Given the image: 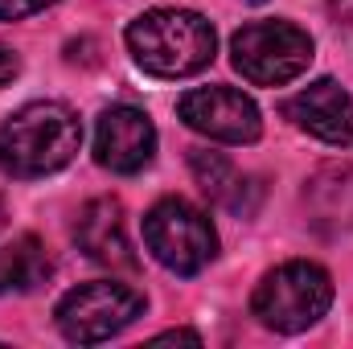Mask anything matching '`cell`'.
<instances>
[{
  "label": "cell",
  "instance_id": "1",
  "mask_svg": "<svg viewBox=\"0 0 353 349\" xmlns=\"http://www.w3.org/2000/svg\"><path fill=\"white\" fill-rule=\"evenodd\" d=\"M83 144V123L66 103L41 99L12 111L0 128V169L8 177H46L74 161Z\"/></svg>",
  "mask_w": 353,
  "mask_h": 349
},
{
  "label": "cell",
  "instance_id": "2",
  "mask_svg": "<svg viewBox=\"0 0 353 349\" xmlns=\"http://www.w3.org/2000/svg\"><path fill=\"white\" fill-rule=\"evenodd\" d=\"M128 50L140 70L157 79H189L214 62L218 33L193 8H148L128 25Z\"/></svg>",
  "mask_w": 353,
  "mask_h": 349
},
{
  "label": "cell",
  "instance_id": "3",
  "mask_svg": "<svg viewBox=\"0 0 353 349\" xmlns=\"http://www.w3.org/2000/svg\"><path fill=\"white\" fill-rule=\"evenodd\" d=\"M333 304V275L316 263H283L267 271L251 296V312L275 333H300L316 325Z\"/></svg>",
  "mask_w": 353,
  "mask_h": 349
},
{
  "label": "cell",
  "instance_id": "4",
  "mask_svg": "<svg viewBox=\"0 0 353 349\" xmlns=\"http://www.w3.org/2000/svg\"><path fill=\"white\" fill-rule=\"evenodd\" d=\"M234 70L255 87H283L312 62V37L292 21H251L230 37Z\"/></svg>",
  "mask_w": 353,
  "mask_h": 349
},
{
  "label": "cell",
  "instance_id": "5",
  "mask_svg": "<svg viewBox=\"0 0 353 349\" xmlns=\"http://www.w3.org/2000/svg\"><path fill=\"white\" fill-rule=\"evenodd\" d=\"M144 243L157 263L176 275H197L218 255V235L210 218L185 197H165L144 214Z\"/></svg>",
  "mask_w": 353,
  "mask_h": 349
},
{
  "label": "cell",
  "instance_id": "6",
  "mask_svg": "<svg viewBox=\"0 0 353 349\" xmlns=\"http://www.w3.org/2000/svg\"><path fill=\"white\" fill-rule=\"evenodd\" d=\"M58 329L74 346H99L123 333L136 317H144V296L115 279H94L58 300Z\"/></svg>",
  "mask_w": 353,
  "mask_h": 349
},
{
  "label": "cell",
  "instance_id": "7",
  "mask_svg": "<svg viewBox=\"0 0 353 349\" xmlns=\"http://www.w3.org/2000/svg\"><path fill=\"white\" fill-rule=\"evenodd\" d=\"M176 115L193 132H201V136H210L218 144H255L259 132H263V119H259L255 99L243 94V90H234V87L189 90V94H181Z\"/></svg>",
  "mask_w": 353,
  "mask_h": 349
},
{
  "label": "cell",
  "instance_id": "8",
  "mask_svg": "<svg viewBox=\"0 0 353 349\" xmlns=\"http://www.w3.org/2000/svg\"><path fill=\"white\" fill-rule=\"evenodd\" d=\"M157 152V128L140 107H107L94 123V161L111 173H140Z\"/></svg>",
  "mask_w": 353,
  "mask_h": 349
},
{
  "label": "cell",
  "instance_id": "9",
  "mask_svg": "<svg viewBox=\"0 0 353 349\" xmlns=\"http://www.w3.org/2000/svg\"><path fill=\"white\" fill-rule=\"evenodd\" d=\"M283 115L296 128H304L308 136H316L333 148L353 144V103L333 79H321V83L304 87L300 94H292L283 103Z\"/></svg>",
  "mask_w": 353,
  "mask_h": 349
},
{
  "label": "cell",
  "instance_id": "10",
  "mask_svg": "<svg viewBox=\"0 0 353 349\" xmlns=\"http://www.w3.org/2000/svg\"><path fill=\"white\" fill-rule=\"evenodd\" d=\"M74 239L94 263L103 267H136L132 243H128V222H123V206L115 197H94L79 210L74 222Z\"/></svg>",
  "mask_w": 353,
  "mask_h": 349
},
{
  "label": "cell",
  "instance_id": "11",
  "mask_svg": "<svg viewBox=\"0 0 353 349\" xmlns=\"http://www.w3.org/2000/svg\"><path fill=\"white\" fill-rule=\"evenodd\" d=\"M308 222L321 235H341L353 226V165H325L304 185Z\"/></svg>",
  "mask_w": 353,
  "mask_h": 349
},
{
  "label": "cell",
  "instance_id": "12",
  "mask_svg": "<svg viewBox=\"0 0 353 349\" xmlns=\"http://www.w3.org/2000/svg\"><path fill=\"white\" fill-rule=\"evenodd\" d=\"M50 279V255L41 247V239L33 235H17L12 243L0 247V296H21L33 292Z\"/></svg>",
  "mask_w": 353,
  "mask_h": 349
},
{
  "label": "cell",
  "instance_id": "13",
  "mask_svg": "<svg viewBox=\"0 0 353 349\" xmlns=\"http://www.w3.org/2000/svg\"><path fill=\"white\" fill-rule=\"evenodd\" d=\"M189 169L197 177L201 193L214 201V206H226V210H243V189L251 185L247 177L239 173L222 152H210V148H193L189 152Z\"/></svg>",
  "mask_w": 353,
  "mask_h": 349
},
{
  "label": "cell",
  "instance_id": "14",
  "mask_svg": "<svg viewBox=\"0 0 353 349\" xmlns=\"http://www.w3.org/2000/svg\"><path fill=\"white\" fill-rule=\"evenodd\" d=\"M50 4L54 0H0V21H21V17H33Z\"/></svg>",
  "mask_w": 353,
  "mask_h": 349
},
{
  "label": "cell",
  "instance_id": "15",
  "mask_svg": "<svg viewBox=\"0 0 353 349\" xmlns=\"http://www.w3.org/2000/svg\"><path fill=\"white\" fill-rule=\"evenodd\" d=\"M17 74H21V58H17L8 46H0V87H8Z\"/></svg>",
  "mask_w": 353,
  "mask_h": 349
},
{
  "label": "cell",
  "instance_id": "16",
  "mask_svg": "<svg viewBox=\"0 0 353 349\" xmlns=\"http://www.w3.org/2000/svg\"><path fill=\"white\" fill-rule=\"evenodd\" d=\"M337 25H353V0H325Z\"/></svg>",
  "mask_w": 353,
  "mask_h": 349
},
{
  "label": "cell",
  "instance_id": "17",
  "mask_svg": "<svg viewBox=\"0 0 353 349\" xmlns=\"http://www.w3.org/2000/svg\"><path fill=\"white\" fill-rule=\"evenodd\" d=\"M157 341H193V346H201V337H197V333H189V329H169V333H161Z\"/></svg>",
  "mask_w": 353,
  "mask_h": 349
},
{
  "label": "cell",
  "instance_id": "18",
  "mask_svg": "<svg viewBox=\"0 0 353 349\" xmlns=\"http://www.w3.org/2000/svg\"><path fill=\"white\" fill-rule=\"evenodd\" d=\"M0 230H4V201H0Z\"/></svg>",
  "mask_w": 353,
  "mask_h": 349
},
{
  "label": "cell",
  "instance_id": "19",
  "mask_svg": "<svg viewBox=\"0 0 353 349\" xmlns=\"http://www.w3.org/2000/svg\"><path fill=\"white\" fill-rule=\"evenodd\" d=\"M251 4H263V0H251Z\"/></svg>",
  "mask_w": 353,
  "mask_h": 349
}]
</instances>
